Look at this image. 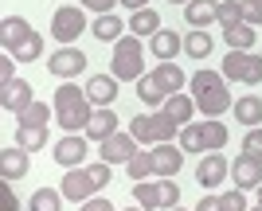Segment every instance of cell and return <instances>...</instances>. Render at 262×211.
<instances>
[{"label": "cell", "mask_w": 262, "mask_h": 211, "mask_svg": "<svg viewBox=\"0 0 262 211\" xmlns=\"http://www.w3.org/2000/svg\"><path fill=\"white\" fill-rule=\"evenodd\" d=\"M219 203H223V211H247V196H243V188L219 192Z\"/></svg>", "instance_id": "obj_38"}, {"label": "cell", "mask_w": 262, "mask_h": 211, "mask_svg": "<svg viewBox=\"0 0 262 211\" xmlns=\"http://www.w3.org/2000/svg\"><path fill=\"white\" fill-rule=\"evenodd\" d=\"M125 172H129V180L137 184V180H149V176H157V165H153V153H137L125 165Z\"/></svg>", "instance_id": "obj_35"}, {"label": "cell", "mask_w": 262, "mask_h": 211, "mask_svg": "<svg viewBox=\"0 0 262 211\" xmlns=\"http://www.w3.org/2000/svg\"><path fill=\"white\" fill-rule=\"evenodd\" d=\"M161 110H164L168 122H176L180 129H184V125L192 122V113H196V98H188V94H168V102H164Z\"/></svg>", "instance_id": "obj_21"}, {"label": "cell", "mask_w": 262, "mask_h": 211, "mask_svg": "<svg viewBox=\"0 0 262 211\" xmlns=\"http://www.w3.org/2000/svg\"><path fill=\"white\" fill-rule=\"evenodd\" d=\"M82 8H90V12H98V16H106V12H114V4H121V0H78Z\"/></svg>", "instance_id": "obj_41"}, {"label": "cell", "mask_w": 262, "mask_h": 211, "mask_svg": "<svg viewBox=\"0 0 262 211\" xmlns=\"http://www.w3.org/2000/svg\"><path fill=\"white\" fill-rule=\"evenodd\" d=\"M55 122H59V129H67V133H82L90 125V113H94V102H90L86 90H78L75 82H63V86L55 90Z\"/></svg>", "instance_id": "obj_2"}, {"label": "cell", "mask_w": 262, "mask_h": 211, "mask_svg": "<svg viewBox=\"0 0 262 211\" xmlns=\"http://www.w3.org/2000/svg\"><path fill=\"white\" fill-rule=\"evenodd\" d=\"M82 32H86V12H82V4H63V8H55L51 35L59 39V47H71Z\"/></svg>", "instance_id": "obj_7"}, {"label": "cell", "mask_w": 262, "mask_h": 211, "mask_svg": "<svg viewBox=\"0 0 262 211\" xmlns=\"http://www.w3.org/2000/svg\"><path fill=\"white\" fill-rule=\"evenodd\" d=\"M133 200H137V207L145 211H161V180H137L133 184Z\"/></svg>", "instance_id": "obj_27"}, {"label": "cell", "mask_w": 262, "mask_h": 211, "mask_svg": "<svg viewBox=\"0 0 262 211\" xmlns=\"http://www.w3.org/2000/svg\"><path fill=\"white\" fill-rule=\"evenodd\" d=\"M86 141H90L86 133H67V137L55 141L51 153H55V160H59L63 168H78V165H82V156H86Z\"/></svg>", "instance_id": "obj_13"}, {"label": "cell", "mask_w": 262, "mask_h": 211, "mask_svg": "<svg viewBox=\"0 0 262 211\" xmlns=\"http://www.w3.org/2000/svg\"><path fill=\"white\" fill-rule=\"evenodd\" d=\"M35 35H39V32H35L24 16H4V24H0V43H4V51H8V55H20V51L32 43Z\"/></svg>", "instance_id": "obj_8"}, {"label": "cell", "mask_w": 262, "mask_h": 211, "mask_svg": "<svg viewBox=\"0 0 262 211\" xmlns=\"http://www.w3.org/2000/svg\"><path fill=\"white\" fill-rule=\"evenodd\" d=\"M137 98H141L145 106H157V110H161L164 102H168V94H164V86L157 82L153 75H141V78H137Z\"/></svg>", "instance_id": "obj_28"}, {"label": "cell", "mask_w": 262, "mask_h": 211, "mask_svg": "<svg viewBox=\"0 0 262 211\" xmlns=\"http://www.w3.org/2000/svg\"><path fill=\"white\" fill-rule=\"evenodd\" d=\"M90 32L98 35L102 43H118L121 35L129 32V28H125V24H121V16H114V12H106V16H98V20H94V28H90Z\"/></svg>", "instance_id": "obj_24"}, {"label": "cell", "mask_w": 262, "mask_h": 211, "mask_svg": "<svg viewBox=\"0 0 262 211\" xmlns=\"http://www.w3.org/2000/svg\"><path fill=\"white\" fill-rule=\"evenodd\" d=\"M235 122L247 125V129H254V125H262V98L258 94H243V98H235Z\"/></svg>", "instance_id": "obj_22"}, {"label": "cell", "mask_w": 262, "mask_h": 211, "mask_svg": "<svg viewBox=\"0 0 262 211\" xmlns=\"http://www.w3.org/2000/svg\"><path fill=\"white\" fill-rule=\"evenodd\" d=\"M28 211H63V192L59 188H39L28 203Z\"/></svg>", "instance_id": "obj_33"}, {"label": "cell", "mask_w": 262, "mask_h": 211, "mask_svg": "<svg viewBox=\"0 0 262 211\" xmlns=\"http://www.w3.org/2000/svg\"><path fill=\"white\" fill-rule=\"evenodd\" d=\"M251 211H262V203H258V207H251Z\"/></svg>", "instance_id": "obj_51"}, {"label": "cell", "mask_w": 262, "mask_h": 211, "mask_svg": "<svg viewBox=\"0 0 262 211\" xmlns=\"http://www.w3.org/2000/svg\"><path fill=\"white\" fill-rule=\"evenodd\" d=\"M243 153L254 156V160H262V125L247 129V137H243Z\"/></svg>", "instance_id": "obj_39"}, {"label": "cell", "mask_w": 262, "mask_h": 211, "mask_svg": "<svg viewBox=\"0 0 262 211\" xmlns=\"http://www.w3.org/2000/svg\"><path fill=\"white\" fill-rule=\"evenodd\" d=\"M172 4H188V0H172Z\"/></svg>", "instance_id": "obj_50"}, {"label": "cell", "mask_w": 262, "mask_h": 211, "mask_svg": "<svg viewBox=\"0 0 262 211\" xmlns=\"http://www.w3.org/2000/svg\"><path fill=\"white\" fill-rule=\"evenodd\" d=\"M196 211H223V203H219V196H200Z\"/></svg>", "instance_id": "obj_45"}, {"label": "cell", "mask_w": 262, "mask_h": 211, "mask_svg": "<svg viewBox=\"0 0 262 211\" xmlns=\"http://www.w3.org/2000/svg\"><path fill=\"white\" fill-rule=\"evenodd\" d=\"M125 211H145V207H125Z\"/></svg>", "instance_id": "obj_49"}, {"label": "cell", "mask_w": 262, "mask_h": 211, "mask_svg": "<svg viewBox=\"0 0 262 211\" xmlns=\"http://www.w3.org/2000/svg\"><path fill=\"white\" fill-rule=\"evenodd\" d=\"M118 113H114V106H98V110H94V113H90V125H86V129H82V133H86L90 137V141H106V137H114V133H118Z\"/></svg>", "instance_id": "obj_14"}, {"label": "cell", "mask_w": 262, "mask_h": 211, "mask_svg": "<svg viewBox=\"0 0 262 211\" xmlns=\"http://www.w3.org/2000/svg\"><path fill=\"white\" fill-rule=\"evenodd\" d=\"M141 39L137 35H121L114 43V59H110V75L118 82H137L141 78Z\"/></svg>", "instance_id": "obj_4"}, {"label": "cell", "mask_w": 262, "mask_h": 211, "mask_svg": "<svg viewBox=\"0 0 262 211\" xmlns=\"http://www.w3.org/2000/svg\"><path fill=\"white\" fill-rule=\"evenodd\" d=\"M227 176H231V160L223 153H204L200 156V168H196L200 188H219Z\"/></svg>", "instance_id": "obj_12"}, {"label": "cell", "mask_w": 262, "mask_h": 211, "mask_svg": "<svg viewBox=\"0 0 262 211\" xmlns=\"http://www.w3.org/2000/svg\"><path fill=\"white\" fill-rule=\"evenodd\" d=\"M16 145L35 153V149H43L47 145V125H16Z\"/></svg>", "instance_id": "obj_29"}, {"label": "cell", "mask_w": 262, "mask_h": 211, "mask_svg": "<svg viewBox=\"0 0 262 211\" xmlns=\"http://www.w3.org/2000/svg\"><path fill=\"white\" fill-rule=\"evenodd\" d=\"M188 90H192V98H196V110L204 118H223V113L235 106L227 90V78L223 71H196V75L188 78Z\"/></svg>", "instance_id": "obj_1"}, {"label": "cell", "mask_w": 262, "mask_h": 211, "mask_svg": "<svg viewBox=\"0 0 262 211\" xmlns=\"http://www.w3.org/2000/svg\"><path fill=\"white\" fill-rule=\"evenodd\" d=\"M223 78L227 82H243V86H258L262 82V55H254V51H227Z\"/></svg>", "instance_id": "obj_6"}, {"label": "cell", "mask_w": 262, "mask_h": 211, "mask_svg": "<svg viewBox=\"0 0 262 211\" xmlns=\"http://www.w3.org/2000/svg\"><path fill=\"white\" fill-rule=\"evenodd\" d=\"M125 8H133V12H141V8H149V0H121Z\"/></svg>", "instance_id": "obj_46"}, {"label": "cell", "mask_w": 262, "mask_h": 211, "mask_svg": "<svg viewBox=\"0 0 262 211\" xmlns=\"http://www.w3.org/2000/svg\"><path fill=\"white\" fill-rule=\"evenodd\" d=\"M8 78H16V59L4 51V59H0V82H8Z\"/></svg>", "instance_id": "obj_44"}, {"label": "cell", "mask_w": 262, "mask_h": 211, "mask_svg": "<svg viewBox=\"0 0 262 211\" xmlns=\"http://www.w3.org/2000/svg\"><path fill=\"white\" fill-rule=\"evenodd\" d=\"M137 145H141V141H137L133 133H121V129H118L114 137L102 141V153L98 156L106 160V165H129L133 156H137Z\"/></svg>", "instance_id": "obj_10"}, {"label": "cell", "mask_w": 262, "mask_h": 211, "mask_svg": "<svg viewBox=\"0 0 262 211\" xmlns=\"http://www.w3.org/2000/svg\"><path fill=\"white\" fill-rule=\"evenodd\" d=\"M243 12H247L243 0H219V28H223V24H239Z\"/></svg>", "instance_id": "obj_36"}, {"label": "cell", "mask_w": 262, "mask_h": 211, "mask_svg": "<svg viewBox=\"0 0 262 211\" xmlns=\"http://www.w3.org/2000/svg\"><path fill=\"white\" fill-rule=\"evenodd\" d=\"M223 39H227L231 51H251L254 39H258V32H254V24L239 20V24H223Z\"/></svg>", "instance_id": "obj_19"}, {"label": "cell", "mask_w": 262, "mask_h": 211, "mask_svg": "<svg viewBox=\"0 0 262 211\" xmlns=\"http://www.w3.org/2000/svg\"><path fill=\"white\" fill-rule=\"evenodd\" d=\"M47 71H51L55 78H75V75L86 71V55H82L75 43H71V47H59V51L47 59Z\"/></svg>", "instance_id": "obj_11"}, {"label": "cell", "mask_w": 262, "mask_h": 211, "mask_svg": "<svg viewBox=\"0 0 262 211\" xmlns=\"http://www.w3.org/2000/svg\"><path fill=\"white\" fill-rule=\"evenodd\" d=\"M172 211H188V207H180V203H176V207H172Z\"/></svg>", "instance_id": "obj_48"}, {"label": "cell", "mask_w": 262, "mask_h": 211, "mask_svg": "<svg viewBox=\"0 0 262 211\" xmlns=\"http://www.w3.org/2000/svg\"><path fill=\"white\" fill-rule=\"evenodd\" d=\"M180 149H184L188 156L208 153V149H204V122H200V125H192V122H188L184 129H180Z\"/></svg>", "instance_id": "obj_32"}, {"label": "cell", "mask_w": 262, "mask_h": 211, "mask_svg": "<svg viewBox=\"0 0 262 211\" xmlns=\"http://www.w3.org/2000/svg\"><path fill=\"white\" fill-rule=\"evenodd\" d=\"M153 165H157V176H176L180 172V165H184V149L172 141H164V145H153Z\"/></svg>", "instance_id": "obj_16"}, {"label": "cell", "mask_w": 262, "mask_h": 211, "mask_svg": "<svg viewBox=\"0 0 262 211\" xmlns=\"http://www.w3.org/2000/svg\"><path fill=\"white\" fill-rule=\"evenodd\" d=\"M180 35L168 32V28H161V32L149 39V51H153V59H161V63H168V59H176V51H180Z\"/></svg>", "instance_id": "obj_23"}, {"label": "cell", "mask_w": 262, "mask_h": 211, "mask_svg": "<svg viewBox=\"0 0 262 211\" xmlns=\"http://www.w3.org/2000/svg\"><path fill=\"white\" fill-rule=\"evenodd\" d=\"M110 176H114V165L98 160V165H78V168H67L63 184V200H75V203H86L90 196H98L102 188H110Z\"/></svg>", "instance_id": "obj_3"}, {"label": "cell", "mask_w": 262, "mask_h": 211, "mask_svg": "<svg viewBox=\"0 0 262 211\" xmlns=\"http://www.w3.org/2000/svg\"><path fill=\"white\" fill-rule=\"evenodd\" d=\"M247 12H243V20L247 24H262V0H243Z\"/></svg>", "instance_id": "obj_43"}, {"label": "cell", "mask_w": 262, "mask_h": 211, "mask_svg": "<svg viewBox=\"0 0 262 211\" xmlns=\"http://www.w3.org/2000/svg\"><path fill=\"white\" fill-rule=\"evenodd\" d=\"M223 145H227V125L219 118H204V149L208 153H223Z\"/></svg>", "instance_id": "obj_30"}, {"label": "cell", "mask_w": 262, "mask_h": 211, "mask_svg": "<svg viewBox=\"0 0 262 211\" xmlns=\"http://www.w3.org/2000/svg\"><path fill=\"white\" fill-rule=\"evenodd\" d=\"M153 78H157V82L164 86V94H180V90H184V82H188V78H184V71L176 67L172 59H168V63H157Z\"/></svg>", "instance_id": "obj_25"}, {"label": "cell", "mask_w": 262, "mask_h": 211, "mask_svg": "<svg viewBox=\"0 0 262 211\" xmlns=\"http://www.w3.org/2000/svg\"><path fill=\"white\" fill-rule=\"evenodd\" d=\"M0 211H20V203H16V192H12L8 180H4V188H0Z\"/></svg>", "instance_id": "obj_40"}, {"label": "cell", "mask_w": 262, "mask_h": 211, "mask_svg": "<svg viewBox=\"0 0 262 211\" xmlns=\"http://www.w3.org/2000/svg\"><path fill=\"white\" fill-rule=\"evenodd\" d=\"M176 129H180V125L168 122V118H164V110H157V113H137V118L129 122V133L137 137L141 145H164V141H172Z\"/></svg>", "instance_id": "obj_5"}, {"label": "cell", "mask_w": 262, "mask_h": 211, "mask_svg": "<svg viewBox=\"0 0 262 211\" xmlns=\"http://www.w3.org/2000/svg\"><path fill=\"white\" fill-rule=\"evenodd\" d=\"M254 192H258V203H262V184H258V188H254Z\"/></svg>", "instance_id": "obj_47"}, {"label": "cell", "mask_w": 262, "mask_h": 211, "mask_svg": "<svg viewBox=\"0 0 262 211\" xmlns=\"http://www.w3.org/2000/svg\"><path fill=\"white\" fill-rule=\"evenodd\" d=\"M28 149H20V145H8L4 153H0V176L8 180V184H16V180L28 176Z\"/></svg>", "instance_id": "obj_15"}, {"label": "cell", "mask_w": 262, "mask_h": 211, "mask_svg": "<svg viewBox=\"0 0 262 211\" xmlns=\"http://www.w3.org/2000/svg\"><path fill=\"white\" fill-rule=\"evenodd\" d=\"M184 51H188V59H208V55H211V32H208V28H196V32H188Z\"/></svg>", "instance_id": "obj_31"}, {"label": "cell", "mask_w": 262, "mask_h": 211, "mask_svg": "<svg viewBox=\"0 0 262 211\" xmlns=\"http://www.w3.org/2000/svg\"><path fill=\"white\" fill-rule=\"evenodd\" d=\"M161 180V176H157ZM180 203V188H176V176H164L161 180V211H172Z\"/></svg>", "instance_id": "obj_37"}, {"label": "cell", "mask_w": 262, "mask_h": 211, "mask_svg": "<svg viewBox=\"0 0 262 211\" xmlns=\"http://www.w3.org/2000/svg\"><path fill=\"white\" fill-rule=\"evenodd\" d=\"M78 211H114V203H110L106 196H90L86 203H78Z\"/></svg>", "instance_id": "obj_42"}, {"label": "cell", "mask_w": 262, "mask_h": 211, "mask_svg": "<svg viewBox=\"0 0 262 211\" xmlns=\"http://www.w3.org/2000/svg\"><path fill=\"white\" fill-rule=\"evenodd\" d=\"M51 118H55V106H47V102H32V106L16 118V125H47Z\"/></svg>", "instance_id": "obj_34"}, {"label": "cell", "mask_w": 262, "mask_h": 211, "mask_svg": "<svg viewBox=\"0 0 262 211\" xmlns=\"http://www.w3.org/2000/svg\"><path fill=\"white\" fill-rule=\"evenodd\" d=\"M82 90L90 94L94 106H114V98H118V78H114V75H94Z\"/></svg>", "instance_id": "obj_20"}, {"label": "cell", "mask_w": 262, "mask_h": 211, "mask_svg": "<svg viewBox=\"0 0 262 211\" xmlns=\"http://www.w3.org/2000/svg\"><path fill=\"white\" fill-rule=\"evenodd\" d=\"M129 32L141 39V35H149L153 39L157 32H161V16H157V8H141V12H133L129 16Z\"/></svg>", "instance_id": "obj_26"}, {"label": "cell", "mask_w": 262, "mask_h": 211, "mask_svg": "<svg viewBox=\"0 0 262 211\" xmlns=\"http://www.w3.org/2000/svg\"><path fill=\"white\" fill-rule=\"evenodd\" d=\"M35 98H32V82H28V78H8V82H0V106H4L8 113L20 118Z\"/></svg>", "instance_id": "obj_9"}, {"label": "cell", "mask_w": 262, "mask_h": 211, "mask_svg": "<svg viewBox=\"0 0 262 211\" xmlns=\"http://www.w3.org/2000/svg\"><path fill=\"white\" fill-rule=\"evenodd\" d=\"M184 20H188V28H211V24H219V0H188Z\"/></svg>", "instance_id": "obj_18"}, {"label": "cell", "mask_w": 262, "mask_h": 211, "mask_svg": "<svg viewBox=\"0 0 262 211\" xmlns=\"http://www.w3.org/2000/svg\"><path fill=\"white\" fill-rule=\"evenodd\" d=\"M231 176H235V188H258L262 184V160H254V156H235V165H231Z\"/></svg>", "instance_id": "obj_17"}]
</instances>
